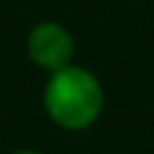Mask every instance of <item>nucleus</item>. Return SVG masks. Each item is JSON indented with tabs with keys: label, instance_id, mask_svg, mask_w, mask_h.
I'll return each mask as SVG.
<instances>
[{
	"label": "nucleus",
	"instance_id": "obj_3",
	"mask_svg": "<svg viewBox=\"0 0 154 154\" xmlns=\"http://www.w3.org/2000/svg\"><path fill=\"white\" fill-rule=\"evenodd\" d=\"M11 154H41V152H32V149H19V152H11Z\"/></svg>",
	"mask_w": 154,
	"mask_h": 154
},
{
	"label": "nucleus",
	"instance_id": "obj_2",
	"mask_svg": "<svg viewBox=\"0 0 154 154\" xmlns=\"http://www.w3.org/2000/svg\"><path fill=\"white\" fill-rule=\"evenodd\" d=\"M73 35L60 24V22H41L30 30L27 35V54L30 60L49 70V73H57L68 65H73Z\"/></svg>",
	"mask_w": 154,
	"mask_h": 154
},
{
	"label": "nucleus",
	"instance_id": "obj_1",
	"mask_svg": "<svg viewBox=\"0 0 154 154\" xmlns=\"http://www.w3.org/2000/svg\"><path fill=\"white\" fill-rule=\"evenodd\" d=\"M43 106L54 125L65 130H84L103 111V87L87 68L68 65L51 73Z\"/></svg>",
	"mask_w": 154,
	"mask_h": 154
}]
</instances>
